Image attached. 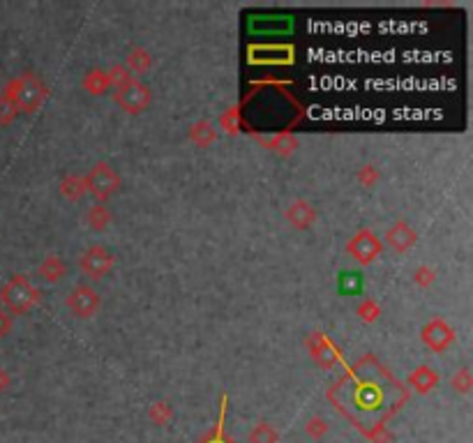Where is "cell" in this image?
Returning <instances> with one entry per match:
<instances>
[{
	"mask_svg": "<svg viewBox=\"0 0 473 443\" xmlns=\"http://www.w3.org/2000/svg\"><path fill=\"white\" fill-rule=\"evenodd\" d=\"M340 289H342V294H346V296L358 294V291L362 289V277L358 273H344L340 277Z\"/></svg>",
	"mask_w": 473,
	"mask_h": 443,
	"instance_id": "obj_2",
	"label": "cell"
},
{
	"mask_svg": "<svg viewBox=\"0 0 473 443\" xmlns=\"http://www.w3.org/2000/svg\"><path fill=\"white\" fill-rule=\"evenodd\" d=\"M342 397H337L340 411L351 418L362 432H372L397 409L402 390L383 369L356 372L340 388Z\"/></svg>",
	"mask_w": 473,
	"mask_h": 443,
	"instance_id": "obj_1",
	"label": "cell"
}]
</instances>
